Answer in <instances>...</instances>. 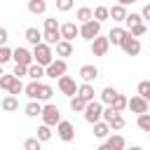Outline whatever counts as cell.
I'll use <instances>...</instances> for the list:
<instances>
[{
    "mask_svg": "<svg viewBox=\"0 0 150 150\" xmlns=\"http://www.w3.org/2000/svg\"><path fill=\"white\" fill-rule=\"evenodd\" d=\"M33 59H35V63H40V66L47 68V66L54 61V52H52V47H49L47 42H40V45L33 47Z\"/></svg>",
    "mask_w": 150,
    "mask_h": 150,
    "instance_id": "obj_1",
    "label": "cell"
},
{
    "mask_svg": "<svg viewBox=\"0 0 150 150\" xmlns=\"http://www.w3.org/2000/svg\"><path fill=\"white\" fill-rule=\"evenodd\" d=\"M42 124H47V127H56L59 122H61V110H59V105H54V103H47V105H42Z\"/></svg>",
    "mask_w": 150,
    "mask_h": 150,
    "instance_id": "obj_2",
    "label": "cell"
},
{
    "mask_svg": "<svg viewBox=\"0 0 150 150\" xmlns=\"http://www.w3.org/2000/svg\"><path fill=\"white\" fill-rule=\"evenodd\" d=\"M0 89H5V91H9L12 96H16V94H21L26 87L21 84L19 77H14V75L9 73V75H2V77H0Z\"/></svg>",
    "mask_w": 150,
    "mask_h": 150,
    "instance_id": "obj_3",
    "label": "cell"
},
{
    "mask_svg": "<svg viewBox=\"0 0 150 150\" xmlns=\"http://www.w3.org/2000/svg\"><path fill=\"white\" fill-rule=\"evenodd\" d=\"M84 120H87L89 124L101 122V120H103V103H101V101H91V103H87V108H84Z\"/></svg>",
    "mask_w": 150,
    "mask_h": 150,
    "instance_id": "obj_4",
    "label": "cell"
},
{
    "mask_svg": "<svg viewBox=\"0 0 150 150\" xmlns=\"http://www.w3.org/2000/svg\"><path fill=\"white\" fill-rule=\"evenodd\" d=\"M66 70H68L66 59H54V61L45 68V75H47V77H52V80H59V77H63V75H66Z\"/></svg>",
    "mask_w": 150,
    "mask_h": 150,
    "instance_id": "obj_5",
    "label": "cell"
},
{
    "mask_svg": "<svg viewBox=\"0 0 150 150\" xmlns=\"http://www.w3.org/2000/svg\"><path fill=\"white\" fill-rule=\"evenodd\" d=\"M80 35L84 38V40H89V42H94L98 35H101V23L96 21V19H91V21H87V23H82L80 26Z\"/></svg>",
    "mask_w": 150,
    "mask_h": 150,
    "instance_id": "obj_6",
    "label": "cell"
},
{
    "mask_svg": "<svg viewBox=\"0 0 150 150\" xmlns=\"http://www.w3.org/2000/svg\"><path fill=\"white\" fill-rule=\"evenodd\" d=\"M56 84H59V91L61 94H66L68 98H73L75 94H77V82H75V77H70V75H63V77H59L56 80Z\"/></svg>",
    "mask_w": 150,
    "mask_h": 150,
    "instance_id": "obj_7",
    "label": "cell"
},
{
    "mask_svg": "<svg viewBox=\"0 0 150 150\" xmlns=\"http://www.w3.org/2000/svg\"><path fill=\"white\" fill-rule=\"evenodd\" d=\"M120 47H122V52H124L127 56H138V54H141V40L134 38L131 33H127V38L122 40Z\"/></svg>",
    "mask_w": 150,
    "mask_h": 150,
    "instance_id": "obj_8",
    "label": "cell"
},
{
    "mask_svg": "<svg viewBox=\"0 0 150 150\" xmlns=\"http://www.w3.org/2000/svg\"><path fill=\"white\" fill-rule=\"evenodd\" d=\"M56 136H59L63 143H70V141L75 138V127H73V122L61 120V122L56 124Z\"/></svg>",
    "mask_w": 150,
    "mask_h": 150,
    "instance_id": "obj_9",
    "label": "cell"
},
{
    "mask_svg": "<svg viewBox=\"0 0 150 150\" xmlns=\"http://www.w3.org/2000/svg\"><path fill=\"white\" fill-rule=\"evenodd\" d=\"M124 148H127L124 136H122V134H112V136H108V138H105V143H103V145H98L96 150H124Z\"/></svg>",
    "mask_w": 150,
    "mask_h": 150,
    "instance_id": "obj_10",
    "label": "cell"
},
{
    "mask_svg": "<svg viewBox=\"0 0 150 150\" xmlns=\"http://www.w3.org/2000/svg\"><path fill=\"white\" fill-rule=\"evenodd\" d=\"M12 59H14V63H19V66H33L35 63V59H33V52H28L26 47H16L14 49V54H12Z\"/></svg>",
    "mask_w": 150,
    "mask_h": 150,
    "instance_id": "obj_11",
    "label": "cell"
},
{
    "mask_svg": "<svg viewBox=\"0 0 150 150\" xmlns=\"http://www.w3.org/2000/svg\"><path fill=\"white\" fill-rule=\"evenodd\" d=\"M131 112H136V115H145L148 110H150V103L143 98V96H131L129 98V105H127Z\"/></svg>",
    "mask_w": 150,
    "mask_h": 150,
    "instance_id": "obj_12",
    "label": "cell"
},
{
    "mask_svg": "<svg viewBox=\"0 0 150 150\" xmlns=\"http://www.w3.org/2000/svg\"><path fill=\"white\" fill-rule=\"evenodd\" d=\"M108 49H110V40H108V35H105V38L98 35V38L91 42V54H94V56H105Z\"/></svg>",
    "mask_w": 150,
    "mask_h": 150,
    "instance_id": "obj_13",
    "label": "cell"
},
{
    "mask_svg": "<svg viewBox=\"0 0 150 150\" xmlns=\"http://www.w3.org/2000/svg\"><path fill=\"white\" fill-rule=\"evenodd\" d=\"M77 35H80V26H75L73 21H66V23H61V40H68V42H73Z\"/></svg>",
    "mask_w": 150,
    "mask_h": 150,
    "instance_id": "obj_14",
    "label": "cell"
},
{
    "mask_svg": "<svg viewBox=\"0 0 150 150\" xmlns=\"http://www.w3.org/2000/svg\"><path fill=\"white\" fill-rule=\"evenodd\" d=\"M80 77H82V82H89L91 84L98 77V68L94 63H84V66H80Z\"/></svg>",
    "mask_w": 150,
    "mask_h": 150,
    "instance_id": "obj_15",
    "label": "cell"
},
{
    "mask_svg": "<svg viewBox=\"0 0 150 150\" xmlns=\"http://www.w3.org/2000/svg\"><path fill=\"white\" fill-rule=\"evenodd\" d=\"M127 33H129V30H127L124 26H115V28L108 33V40H110V45H122V40L127 38Z\"/></svg>",
    "mask_w": 150,
    "mask_h": 150,
    "instance_id": "obj_16",
    "label": "cell"
},
{
    "mask_svg": "<svg viewBox=\"0 0 150 150\" xmlns=\"http://www.w3.org/2000/svg\"><path fill=\"white\" fill-rule=\"evenodd\" d=\"M94 94H96V91H94V84H89V82H82V84L77 87V96H80V98H84L87 103L96 101V98H94Z\"/></svg>",
    "mask_w": 150,
    "mask_h": 150,
    "instance_id": "obj_17",
    "label": "cell"
},
{
    "mask_svg": "<svg viewBox=\"0 0 150 150\" xmlns=\"http://www.w3.org/2000/svg\"><path fill=\"white\" fill-rule=\"evenodd\" d=\"M23 38H26V40H28V42H30L33 47L42 42V33H40V30L35 28V26H28V28H26V33H23Z\"/></svg>",
    "mask_w": 150,
    "mask_h": 150,
    "instance_id": "obj_18",
    "label": "cell"
},
{
    "mask_svg": "<svg viewBox=\"0 0 150 150\" xmlns=\"http://www.w3.org/2000/svg\"><path fill=\"white\" fill-rule=\"evenodd\" d=\"M0 105H2V110H5V112H14V110H19V98H16V96H12V94H7V96L0 101Z\"/></svg>",
    "mask_w": 150,
    "mask_h": 150,
    "instance_id": "obj_19",
    "label": "cell"
},
{
    "mask_svg": "<svg viewBox=\"0 0 150 150\" xmlns=\"http://www.w3.org/2000/svg\"><path fill=\"white\" fill-rule=\"evenodd\" d=\"M56 56H59V59L73 56V42H68V40H61V42L56 45Z\"/></svg>",
    "mask_w": 150,
    "mask_h": 150,
    "instance_id": "obj_20",
    "label": "cell"
},
{
    "mask_svg": "<svg viewBox=\"0 0 150 150\" xmlns=\"http://www.w3.org/2000/svg\"><path fill=\"white\" fill-rule=\"evenodd\" d=\"M115 98H117V89H115V87H103V91H101V103L112 105Z\"/></svg>",
    "mask_w": 150,
    "mask_h": 150,
    "instance_id": "obj_21",
    "label": "cell"
},
{
    "mask_svg": "<svg viewBox=\"0 0 150 150\" xmlns=\"http://www.w3.org/2000/svg\"><path fill=\"white\" fill-rule=\"evenodd\" d=\"M110 131H112V129H110V124H108V122H103V120L94 124V136H96V138H108V134H110Z\"/></svg>",
    "mask_w": 150,
    "mask_h": 150,
    "instance_id": "obj_22",
    "label": "cell"
},
{
    "mask_svg": "<svg viewBox=\"0 0 150 150\" xmlns=\"http://www.w3.org/2000/svg\"><path fill=\"white\" fill-rule=\"evenodd\" d=\"M28 12L30 14H45L47 12V2L45 0H28Z\"/></svg>",
    "mask_w": 150,
    "mask_h": 150,
    "instance_id": "obj_23",
    "label": "cell"
},
{
    "mask_svg": "<svg viewBox=\"0 0 150 150\" xmlns=\"http://www.w3.org/2000/svg\"><path fill=\"white\" fill-rule=\"evenodd\" d=\"M75 19H77L80 23H87V21L94 19V9H89V7H80V9L75 12Z\"/></svg>",
    "mask_w": 150,
    "mask_h": 150,
    "instance_id": "obj_24",
    "label": "cell"
},
{
    "mask_svg": "<svg viewBox=\"0 0 150 150\" xmlns=\"http://www.w3.org/2000/svg\"><path fill=\"white\" fill-rule=\"evenodd\" d=\"M28 77L35 80V82H40V77H45V66H40V63L28 66Z\"/></svg>",
    "mask_w": 150,
    "mask_h": 150,
    "instance_id": "obj_25",
    "label": "cell"
},
{
    "mask_svg": "<svg viewBox=\"0 0 150 150\" xmlns=\"http://www.w3.org/2000/svg\"><path fill=\"white\" fill-rule=\"evenodd\" d=\"M26 115L28 117H40L42 115V105H40V101H30V103H26Z\"/></svg>",
    "mask_w": 150,
    "mask_h": 150,
    "instance_id": "obj_26",
    "label": "cell"
},
{
    "mask_svg": "<svg viewBox=\"0 0 150 150\" xmlns=\"http://www.w3.org/2000/svg\"><path fill=\"white\" fill-rule=\"evenodd\" d=\"M110 16H112V21H124V19H127V7L112 5V7H110Z\"/></svg>",
    "mask_w": 150,
    "mask_h": 150,
    "instance_id": "obj_27",
    "label": "cell"
},
{
    "mask_svg": "<svg viewBox=\"0 0 150 150\" xmlns=\"http://www.w3.org/2000/svg\"><path fill=\"white\" fill-rule=\"evenodd\" d=\"M138 23H145L141 14H134V12H131V14H127V19H124V28H127V30H131V28H134V26H138Z\"/></svg>",
    "mask_w": 150,
    "mask_h": 150,
    "instance_id": "obj_28",
    "label": "cell"
},
{
    "mask_svg": "<svg viewBox=\"0 0 150 150\" xmlns=\"http://www.w3.org/2000/svg\"><path fill=\"white\" fill-rule=\"evenodd\" d=\"M26 96L30 98V101H38V91H40V82H35V80H30L28 84H26Z\"/></svg>",
    "mask_w": 150,
    "mask_h": 150,
    "instance_id": "obj_29",
    "label": "cell"
},
{
    "mask_svg": "<svg viewBox=\"0 0 150 150\" xmlns=\"http://www.w3.org/2000/svg\"><path fill=\"white\" fill-rule=\"evenodd\" d=\"M84 108H87V101L75 94V96L70 98V110H73V112H84Z\"/></svg>",
    "mask_w": 150,
    "mask_h": 150,
    "instance_id": "obj_30",
    "label": "cell"
},
{
    "mask_svg": "<svg viewBox=\"0 0 150 150\" xmlns=\"http://www.w3.org/2000/svg\"><path fill=\"white\" fill-rule=\"evenodd\" d=\"M108 16H110V7H105V5H98V7L94 9V19H96L98 23H101V21H105Z\"/></svg>",
    "mask_w": 150,
    "mask_h": 150,
    "instance_id": "obj_31",
    "label": "cell"
},
{
    "mask_svg": "<svg viewBox=\"0 0 150 150\" xmlns=\"http://www.w3.org/2000/svg\"><path fill=\"white\" fill-rule=\"evenodd\" d=\"M40 143H47L49 138H52V127H47V124H42V127H38V136H35Z\"/></svg>",
    "mask_w": 150,
    "mask_h": 150,
    "instance_id": "obj_32",
    "label": "cell"
},
{
    "mask_svg": "<svg viewBox=\"0 0 150 150\" xmlns=\"http://www.w3.org/2000/svg\"><path fill=\"white\" fill-rule=\"evenodd\" d=\"M52 94H54V89H52L49 84H42V82H40V91H38V101H49V98H52Z\"/></svg>",
    "mask_w": 150,
    "mask_h": 150,
    "instance_id": "obj_33",
    "label": "cell"
},
{
    "mask_svg": "<svg viewBox=\"0 0 150 150\" xmlns=\"http://www.w3.org/2000/svg\"><path fill=\"white\" fill-rule=\"evenodd\" d=\"M108 124H110V129H112V131H120V129H124L127 120L122 117V112H117V115H115V117H112V120H110Z\"/></svg>",
    "mask_w": 150,
    "mask_h": 150,
    "instance_id": "obj_34",
    "label": "cell"
},
{
    "mask_svg": "<svg viewBox=\"0 0 150 150\" xmlns=\"http://www.w3.org/2000/svg\"><path fill=\"white\" fill-rule=\"evenodd\" d=\"M127 105H129V98H127V96H122V94H117V98L112 101V108H115L117 112H122Z\"/></svg>",
    "mask_w": 150,
    "mask_h": 150,
    "instance_id": "obj_35",
    "label": "cell"
},
{
    "mask_svg": "<svg viewBox=\"0 0 150 150\" xmlns=\"http://www.w3.org/2000/svg\"><path fill=\"white\" fill-rule=\"evenodd\" d=\"M136 124H138V129H141V131H150V112H145V115H138Z\"/></svg>",
    "mask_w": 150,
    "mask_h": 150,
    "instance_id": "obj_36",
    "label": "cell"
},
{
    "mask_svg": "<svg viewBox=\"0 0 150 150\" xmlns=\"http://www.w3.org/2000/svg\"><path fill=\"white\" fill-rule=\"evenodd\" d=\"M40 148H42V143H40V141L35 138V136H33V138H26V141H23V150H40Z\"/></svg>",
    "mask_w": 150,
    "mask_h": 150,
    "instance_id": "obj_37",
    "label": "cell"
},
{
    "mask_svg": "<svg viewBox=\"0 0 150 150\" xmlns=\"http://www.w3.org/2000/svg\"><path fill=\"white\" fill-rule=\"evenodd\" d=\"M12 54H14V49H9L7 45H5V47H0V66H2V63H7V61L12 59Z\"/></svg>",
    "mask_w": 150,
    "mask_h": 150,
    "instance_id": "obj_38",
    "label": "cell"
},
{
    "mask_svg": "<svg viewBox=\"0 0 150 150\" xmlns=\"http://www.w3.org/2000/svg\"><path fill=\"white\" fill-rule=\"evenodd\" d=\"M148 94H150V80H141V82H138V96L145 98Z\"/></svg>",
    "mask_w": 150,
    "mask_h": 150,
    "instance_id": "obj_39",
    "label": "cell"
},
{
    "mask_svg": "<svg viewBox=\"0 0 150 150\" xmlns=\"http://www.w3.org/2000/svg\"><path fill=\"white\" fill-rule=\"evenodd\" d=\"M73 5H75L73 0H56V9H59V12H70Z\"/></svg>",
    "mask_w": 150,
    "mask_h": 150,
    "instance_id": "obj_40",
    "label": "cell"
},
{
    "mask_svg": "<svg viewBox=\"0 0 150 150\" xmlns=\"http://www.w3.org/2000/svg\"><path fill=\"white\" fill-rule=\"evenodd\" d=\"M145 30H148V26H145V23H138V26H134L129 33H131L134 38H141V35H145Z\"/></svg>",
    "mask_w": 150,
    "mask_h": 150,
    "instance_id": "obj_41",
    "label": "cell"
},
{
    "mask_svg": "<svg viewBox=\"0 0 150 150\" xmlns=\"http://www.w3.org/2000/svg\"><path fill=\"white\" fill-rule=\"evenodd\" d=\"M12 75L21 80L23 75H28V68H26V66H19V63H14V70H12Z\"/></svg>",
    "mask_w": 150,
    "mask_h": 150,
    "instance_id": "obj_42",
    "label": "cell"
},
{
    "mask_svg": "<svg viewBox=\"0 0 150 150\" xmlns=\"http://www.w3.org/2000/svg\"><path fill=\"white\" fill-rule=\"evenodd\" d=\"M117 115V110L112 108V105H108V108H103V122H110L112 117Z\"/></svg>",
    "mask_w": 150,
    "mask_h": 150,
    "instance_id": "obj_43",
    "label": "cell"
},
{
    "mask_svg": "<svg viewBox=\"0 0 150 150\" xmlns=\"http://www.w3.org/2000/svg\"><path fill=\"white\" fill-rule=\"evenodd\" d=\"M9 40V33H7V28H2L0 26V47H5V42Z\"/></svg>",
    "mask_w": 150,
    "mask_h": 150,
    "instance_id": "obj_44",
    "label": "cell"
},
{
    "mask_svg": "<svg viewBox=\"0 0 150 150\" xmlns=\"http://www.w3.org/2000/svg\"><path fill=\"white\" fill-rule=\"evenodd\" d=\"M141 16H143V21H150V5H145L141 9Z\"/></svg>",
    "mask_w": 150,
    "mask_h": 150,
    "instance_id": "obj_45",
    "label": "cell"
},
{
    "mask_svg": "<svg viewBox=\"0 0 150 150\" xmlns=\"http://www.w3.org/2000/svg\"><path fill=\"white\" fill-rule=\"evenodd\" d=\"M134 2H138V0H117V5H122V7H127V5H134Z\"/></svg>",
    "mask_w": 150,
    "mask_h": 150,
    "instance_id": "obj_46",
    "label": "cell"
},
{
    "mask_svg": "<svg viewBox=\"0 0 150 150\" xmlns=\"http://www.w3.org/2000/svg\"><path fill=\"white\" fill-rule=\"evenodd\" d=\"M127 150H143L141 145H131V148H127Z\"/></svg>",
    "mask_w": 150,
    "mask_h": 150,
    "instance_id": "obj_47",
    "label": "cell"
},
{
    "mask_svg": "<svg viewBox=\"0 0 150 150\" xmlns=\"http://www.w3.org/2000/svg\"><path fill=\"white\" fill-rule=\"evenodd\" d=\"M2 75H5V73H2V66H0V77H2Z\"/></svg>",
    "mask_w": 150,
    "mask_h": 150,
    "instance_id": "obj_48",
    "label": "cell"
},
{
    "mask_svg": "<svg viewBox=\"0 0 150 150\" xmlns=\"http://www.w3.org/2000/svg\"><path fill=\"white\" fill-rule=\"evenodd\" d=\"M145 101H148V103H150V94H148V96H145Z\"/></svg>",
    "mask_w": 150,
    "mask_h": 150,
    "instance_id": "obj_49",
    "label": "cell"
}]
</instances>
